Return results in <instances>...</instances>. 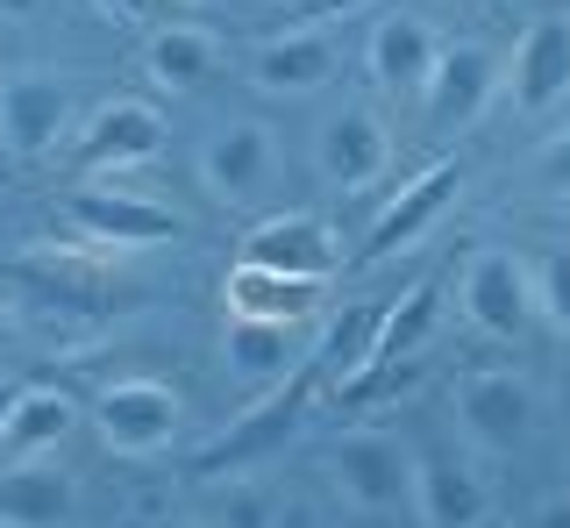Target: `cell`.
Segmentation results:
<instances>
[{
  "label": "cell",
  "mask_w": 570,
  "mask_h": 528,
  "mask_svg": "<svg viewBox=\"0 0 570 528\" xmlns=\"http://www.w3.org/2000/svg\"><path fill=\"white\" fill-rule=\"evenodd\" d=\"M335 37L321 22H293V29H278V37H257L249 43V58H243V72L249 86H264V94H278V100H299V94H321V86L335 79Z\"/></svg>",
  "instance_id": "obj_14"
},
{
  "label": "cell",
  "mask_w": 570,
  "mask_h": 528,
  "mask_svg": "<svg viewBox=\"0 0 570 528\" xmlns=\"http://www.w3.org/2000/svg\"><path fill=\"white\" fill-rule=\"evenodd\" d=\"M435 322H442V293H435V286H414L406 301L385 307V322H379V358H421L428 336H435ZM379 358H371V364H379Z\"/></svg>",
  "instance_id": "obj_24"
},
{
  "label": "cell",
  "mask_w": 570,
  "mask_h": 528,
  "mask_svg": "<svg viewBox=\"0 0 570 528\" xmlns=\"http://www.w3.org/2000/svg\"><path fill=\"white\" fill-rule=\"evenodd\" d=\"M8 408H14V385H8V379H0V421H8Z\"/></svg>",
  "instance_id": "obj_33"
},
{
  "label": "cell",
  "mask_w": 570,
  "mask_h": 528,
  "mask_svg": "<svg viewBox=\"0 0 570 528\" xmlns=\"http://www.w3.org/2000/svg\"><path fill=\"white\" fill-rule=\"evenodd\" d=\"M456 193H463V165H456V157H435V165L414 172V179L385 201V215L371 222V236H364V251H356V257H364V264H385V257L414 251L428 228L456 207Z\"/></svg>",
  "instance_id": "obj_9"
},
{
  "label": "cell",
  "mask_w": 570,
  "mask_h": 528,
  "mask_svg": "<svg viewBox=\"0 0 570 528\" xmlns=\"http://www.w3.org/2000/svg\"><path fill=\"white\" fill-rule=\"evenodd\" d=\"M0 8H14V14H29V8H36V0H0Z\"/></svg>",
  "instance_id": "obj_34"
},
{
  "label": "cell",
  "mask_w": 570,
  "mask_h": 528,
  "mask_svg": "<svg viewBox=\"0 0 570 528\" xmlns=\"http://www.w3.org/2000/svg\"><path fill=\"white\" fill-rule=\"evenodd\" d=\"M178 414L186 408H178V393L165 379H115L94 400V436L115 457H157V450H171Z\"/></svg>",
  "instance_id": "obj_8"
},
{
  "label": "cell",
  "mask_w": 570,
  "mask_h": 528,
  "mask_svg": "<svg viewBox=\"0 0 570 528\" xmlns=\"http://www.w3.org/2000/svg\"><path fill=\"white\" fill-rule=\"evenodd\" d=\"M513 115H549L557 100H570V14H534L507 58V86Z\"/></svg>",
  "instance_id": "obj_13"
},
{
  "label": "cell",
  "mask_w": 570,
  "mask_h": 528,
  "mask_svg": "<svg viewBox=\"0 0 570 528\" xmlns=\"http://www.w3.org/2000/svg\"><path fill=\"white\" fill-rule=\"evenodd\" d=\"M314 172L328 186H379L385 172H392V129H385V115L379 108H356V100H343L335 115H321V129H314Z\"/></svg>",
  "instance_id": "obj_10"
},
{
  "label": "cell",
  "mask_w": 570,
  "mask_h": 528,
  "mask_svg": "<svg viewBox=\"0 0 570 528\" xmlns=\"http://www.w3.org/2000/svg\"><path fill=\"white\" fill-rule=\"evenodd\" d=\"M379 322H385V307H371V301H350V307L328 322V336H321V350H314L321 385H328V393L379 358Z\"/></svg>",
  "instance_id": "obj_23"
},
{
  "label": "cell",
  "mask_w": 570,
  "mask_h": 528,
  "mask_svg": "<svg viewBox=\"0 0 570 528\" xmlns=\"http://www.w3.org/2000/svg\"><path fill=\"white\" fill-rule=\"evenodd\" d=\"M222 37H214L207 22H165L150 29V43H142V72H150L157 94H200V86H214V72H222Z\"/></svg>",
  "instance_id": "obj_19"
},
{
  "label": "cell",
  "mask_w": 570,
  "mask_h": 528,
  "mask_svg": "<svg viewBox=\"0 0 570 528\" xmlns=\"http://www.w3.org/2000/svg\"><path fill=\"white\" fill-rule=\"evenodd\" d=\"M200 186L222 207H236V215L264 207L272 186H278V136L264 129V121H228V129H214L200 144Z\"/></svg>",
  "instance_id": "obj_7"
},
{
  "label": "cell",
  "mask_w": 570,
  "mask_h": 528,
  "mask_svg": "<svg viewBox=\"0 0 570 528\" xmlns=\"http://www.w3.org/2000/svg\"><path fill=\"white\" fill-rule=\"evenodd\" d=\"M65 222L79 228L100 251H150V243H178L186 236V215L165 201H142V193H115L86 179L79 193H65Z\"/></svg>",
  "instance_id": "obj_6"
},
{
  "label": "cell",
  "mask_w": 570,
  "mask_h": 528,
  "mask_svg": "<svg viewBox=\"0 0 570 528\" xmlns=\"http://www.w3.org/2000/svg\"><path fill=\"white\" fill-rule=\"evenodd\" d=\"M414 515L421 528H485L492 492L478 479V465L435 450V457H414Z\"/></svg>",
  "instance_id": "obj_18"
},
{
  "label": "cell",
  "mask_w": 570,
  "mask_h": 528,
  "mask_svg": "<svg viewBox=\"0 0 570 528\" xmlns=\"http://www.w3.org/2000/svg\"><path fill=\"white\" fill-rule=\"evenodd\" d=\"M171 144V121L136 94H107L79 115V136H71V172L79 179H100V172H129V165H150L165 157Z\"/></svg>",
  "instance_id": "obj_3"
},
{
  "label": "cell",
  "mask_w": 570,
  "mask_h": 528,
  "mask_svg": "<svg viewBox=\"0 0 570 528\" xmlns=\"http://www.w3.org/2000/svg\"><path fill=\"white\" fill-rule=\"evenodd\" d=\"M456 301H463V322L492 343H521L528 329L542 322V307H534V264L521 251H499V243L463 257Z\"/></svg>",
  "instance_id": "obj_2"
},
{
  "label": "cell",
  "mask_w": 570,
  "mask_h": 528,
  "mask_svg": "<svg viewBox=\"0 0 570 528\" xmlns=\"http://www.w3.org/2000/svg\"><path fill=\"white\" fill-rule=\"evenodd\" d=\"M364 0H293V14L299 22H335V14H356Z\"/></svg>",
  "instance_id": "obj_31"
},
{
  "label": "cell",
  "mask_w": 570,
  "mask_h": 528,
  "mask_svg": "<svg viewBox=\"0 0 570 528\" xmlns=\"http://www.w3.org/2000/svg\"><path fill=\"white\" fill-rule=\"evenodd\" d=\"M207 528H272L278 515V492L272 486H257V479H243V471H228V479H207Z\"/></svg>",
  "instance_id": "obj_25"
},
{
  "label": "cell",
  "mask_w": 570,
  "mask_h": 528,
  "mask_svg": "<svg viewBox=\"0 0 570 528\" xmlns=\"http://www.w3.org/2000/svg\"><path fill=\"white\" fill-rule=\"evenodd\" d=\"M157 528H207V521H157Z\"/></svg>",
  "instance_id": "obj_35"
},
{
  "label": "cell",
  "mask_w": 570,
  "mask_h": 528,
  "mask_svg": "<svg viewBox=\"0 0 570 528\" xmlns=\"http://www.w3.org/2000/svg\"><path fill=\"white\" fill-rule=\"evenodd\" d=\"M528 172H534V193H549V201H570V121H563V129H549L542 144H534Z\"/></svg>",
  "instance_id": "obj_28"
},
{
  "label": "cell",
  "mask_w": 570,
  "mask_h": 528,
  "mask_svg": "<svg viewBox=\"0 0 570 528\" xmlns=\"http://www.w3.org/2000/svg\"><path fill=\"white\" fill-rule=\"evenodd\" d=\"M499 86H507L499 50H485V43H442L435 72H428V86H421V115L435 121V129H463V121H478L499 100Z\"/></svg>",
  "instance_id": "obj_11"
},
{
  "label": "cell",
  "mask_w": 570,
  "mask_h": 528,
  "mask_svg": "<svg viewBox=\"0 0 570 528\" xmlns=\"http://www.w3.org/2000/svg\"><path fill=\"white\" fill-rule=\"evenodd\" d=\"M328 486L356 515H392L400 500H414V457L379 429H343L328 443Z\"/></svg>",
  "instance_id": "obj_5"
},
{
  "label": "cell",
  "mask_w": 570,
  "mask_h": 528,
  "mask_svg": "<svg viewBox=\"0 0 570 528\" xmlns=\"http://www.w3.org/2000/svg\"><path fill=\"white\" fill-rule=\"evenodd\" d=\"M222 364H228V379H243V385H272V379L299 372V343H293L285 322H236V314H228Z\"/></svg>",
  "instance_id": "obj_22"
},
{
  "label": "cell",
  "mask_w": 570,
  "mask_h": 528,
  "mask_svg": "<svg viewBox=\"0 0 570 528\" xmlns=\"http://www.w3.org/2000/svg\"><path fill=\"white\" fill-rule=\"evenodd\" d=\"M222 301L236 322H285L299 329L321 307V278H285V272H257V264H236L222 286Z\"/></svg>",
  "instance_id": "obj_20"
},
{
  "label": "cell",
  "mask_w": 570,
  "mask_h": 528,
  "mask_svg": "<svg viewBox=\"0 0 570 528\" xmlns=\"http://www.w3.org/2000/svg\"><path fill=\"white\" fill-rule=\"evenodd\" d=\"M534 421H542V393H534V379L507 372V364L456 379V436L478 457H513L534 436Z\"/></svg>",
  "instance_id": "obj_4"
},
{
  "label": "cell",
  "mask_w": 570,
  "mask_h": 528,
  "mask_svg": "<svg viewBox=\"0 0 570 528\" xmlns=\"http://www.w3.org/2000/svg\"><path fill=\"white\" fill-rule=\"evenodd\" d=\"M65 129H71V94H65V79L29 72V79H8V86H0V144H8L14 157L58 150Z\"/></svg>",
  "instance_id": "obj_17"
},
{
  "label": "cell",
  "mask_w": 570,
  "mask_h": 528,
  "mask_svg": "<svg viewBox=\"0 0 570 528\" xmlns=\"http://www.w3.org/2000/svg\"><path fill=\"white\" fill-rule=\"evenodd\" d=\"M534 307H542V322L570 336V251H542L534 257Z\"/></svg>",
  "instance_id": "obj_27"
},
{
  "label": "cell",
  "mask_w": 570,
  "mask_h": 528,
  "mask_svg": "<svg viewBox=\"0 0 570 528\" xmlns=\"http://www.w3.org/2000/svg\"><path fill=\"white\" fill-rule=\"evenodd\" d=\"M79 515V479L43 457H8L0 465V528H65Z\"/></svg>",
  "instance_id": "obj_16"
},
{
  "label": "cell",
  "mask_w": 570,
  "mask_h": 528,
  "mask_svg": "<svg viewBox=\"0 0 570 528\" xmlns=\"http://www.w3.org/2000/svg\"><path fill=\"white\" fill-rule=\"evenodd\" d=\"M534 528H570V500H557V507H542V521Z\"/></svg>",
  "instance_id": "obj_32"
},
{
  "label": "cell",
  "mask_w": 570,
  "mask_h": 528,
  "mask_svg": "<svg viewBox=\"0 0 570 528\" xmlns=\"http://www.w3.org/2000/svg\"><path fill=\"white\" fill-rule=\"evenodd\" d=\"M414 379H421L414 358H379V364H364L356 379L335 385V400H350V408H392L400 393H414Z\"/></svg>",
  "instance_id": "obj_26"
},
{
  "label": "cell",
  "mask_w": 570,
  "mask_h": 528,
  "mask_svg": "<svg viewBox=\"0 0 570 528\" xmlns=\"http://www.w3.org/2000/svg\"><path fill=\"white\" fill-rule=\"evenodd\" d=\"M314 393H321V364H299L293 379H278V393H264L257 408H243L214 443H200L193 479L207 486V479H228V471H249V465H264V457H278L285 436L299 429V414L314 408Z\"/></svg>",
  "instance_id": "obj_1"
},
{
  "label": "cell",
  "mask_w": 570,
  "mask_h": 528,
  "mask_svg": "<svg viewBox=\"0 0 570 528\" xmlns=\"http://www.w3.org/2000/svg\"><path fill=\"white\" fill-rule=\"evenodd\" d=\"M94 8L107 14V22H157V8H165V0H94Z\"/></svg>",
  "instance_id": "obj_30"
},
{
  "label": "cell",
  "mask_w": 570,
  "mask_h": 528,
  "mask_svg": "<svg viewBox=\"0 0 570 528\" xmlns=\"http://www.w3.org/2000/svg\"><path fill=\"white\" fill-rule=\"evenodd\" d=\"M435 58H442V37H435L428 14H385V22L371 29V43H364V72H371V86H379L385 100H421Z\"/></svg>",
  "instance_id": "obj_15"
},
{
  "label": "cell",
  "mask_w": 570,
  "mask_h": 528,
  "mask_svg": "<svg viewBox=\"0 0 570 528\" xmlns=\"http://www.w3.org/2000/svg\"><path fill=\"white\" fill-rule=\"evenodd\" d=\"M236 264L285 272V278H328L335 264H343V251H335L328 215H314V207H285V215H264L257 228H249Z\"/></svg>",
  "instance_id": "obj_12"
},
{
  "label": "cell",
  "mask_w": 570,
  "mask_h": 528,
  "mask_svg": "<svg viewBox=\"0 0 570 528\" xmlns=\"http://www.w3.org/2000/svg\"><path fill=\"white\" fill-rule=\"evenodd\" d=\"M79 429V400L65 385H14V408L0 421V457H43Z\"/></svg>",
  "instance_id": "obj_21"
},
{
  "label": "cell",
  "mask_w": 570,
  "mask_h": 528,
  "mask_svg": "<svg viewBox=\"0 0 570 528\" xmlns=\"http://www.w3.org/2000/svg\"><path fill=\"white\" fill-rule=\"evenodd\" d=\"M272 528H335V521L321 515L314 500H278V515H272Z\"/></svg>",
  "instance_id": "obj_29"
}]
</instances>
